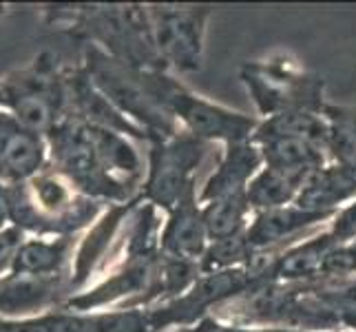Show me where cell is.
I'll return each instance as SVG.
<instances>
[{"instance_id":"5","label":"cell","mask_w":356,"mask_h":332,"mask_svg":"<svg viewBox=\"0 0 356 332\" xmlns=\"http://www.w3.org/2000/svg\"><path fill=\"white\" fill-rule=\"evenodd\" d=\"M208 18V7H153L151 31L157 56L179 73L200 71Z\"/></svg>"},{"instance_id":"20","label":"cell","mask_w":356,"mask_h":332,"mask_svg":"<svg viewBox=\"0 0 356 332\" xmlns=\"http://www.w3.org/2000/svg\"><path fill=\"white\" fill-rule=\"evenodd\" d=\"M341 332H352V330H341Z\"/></svg>"},{"instance_id":"3","label":"cell","mask_w":356,"mask_h":332,"mask_svg":"<svg viewBox=\"0 0 356 332\" xmlns=\"http://www.w3.org/2000/svg\"><path fill=\"white\" fill-rule=\"evenodd\" d=\"M213 153V144L179 131L173 138L157 140L151 155V177L146 184L149 200L170 213L191 189H197V171Z\"/></svg>"},{"instance_id":"8","label":"cell","mask_w":356,"mask_h":332,"mask_svg":"<svg viewBox=\"0 0 356 332\" xmlns=\"http://www.w3.org/2000/svg\"><path fill=\"white\" fill-rule=\"evenodd\" d=\"M261 168H264V155L254 142L248 140V142L226 144L222 157H219V164L208 175V180L197 193L200 204L204 206L215 200L228 198V195L243 193Z\"/></svg>"},{"instance_id":"1","label":"cell","mask_w":356,"mask_h":332,"mask_svg":"<svg viewBox=\"0 0 356 332\" xmlns=\"http://www.w3.org/2000/svg\"><path fill=\"white\" fill-rule=\"evenodd\" d=\"M239 78L252 97L259 120L290 111L323 113V106L327 104L323 78L303 69L299 60L288 54L245 63L239 69Z\"/></svg>"},{"instance_id":"7","label":"cell","mask_w":356,"mask_h":332,"mask_svg":"<svg viewBox=\"0 0 356 332\" xmlns=\"http://www.w3.org/2000/svg\"><path fill=\"white\" fill-rule=\"evenodd\" d=\"M159 244H162V253L168 257L202 264L211 239H208L206 232L197 189H191L168 213V221L162 230Z\"/></svg>"},{"instance_id":"16","label":"cell","mask_w":356,"mask_h":332,"mask_svg":"<svg viewBox=\"0 0 356 332\" xmlns=\"http://www.w3.org/2000/svg\"><path fill=\"white\" fill-rule=\"evenodd\" d=\"M330 277H356V239L348 244H339L325 257L323 279Z\"/></svg>"},{"instance_id":"6","label":"cell","mask_w":356,"mask_h":332,"mask_svg":"<svg viewBox=\"0 0 356 332\" xmlns=\"http://www.w3.org/2000/svg\"><path fill=\"white\" fill-rule=\"evenodd\" d=\"M337 213H314L290 204L284 208H273V211L252 213V219L245 228V239H248L254 255H275L288 246L297 244L301 235H312V232L330 226Z\"/></svg>"},{"instance_id":"10","label":"cell","mask_w":356,"mask_h":332,"mask_svg":"<svg viewBox=\"0 0 356 332\" xmlns=\"http://www.w3.org/2000/svg\"><path fill=\"white\" fill-rule=\"evenodd\" d=\"M264 155V166L284 171V173L308 180L314 171L330 164L327 153L308 140L301 138H270L257 144Z\"/></svg>"},{"instance_id":"17","label":"cell","mask_w":356,"mask_h":332,"mask_svg":"<svg viewBox=\"0 0 356 332\" xmlns=\"http://www.w3.org/2000/svg\"><path fill=\"white\" fill-rule=\"evenodd\" d=\"M330 230L339 244H348L356 239V200L348 206H343L341 211L330 221Z\"/></svg>"},{"instance_id":"19","label":"cell","mask_w":356,"mask_h":332,"mask_svg":"<svg viewBox=\"0 0 356 332\" xmlns=\"http://www.w3.org/2000/svg\"><path fill=\"white\" fill-rule=\"evenodd\" d=\"M248 332H303V330H292V328H248Z\"/></svg>"},{"instance_id":"2","label":"cell","mask_w":356,"mask_h":332,"mask_svg":"<svg viewBox=\"0 0 356 332\" xmlns=\"http://www.w3.org/2000/svg\"><path fill=\"white\" fill-rule=\"evenodd\" d=\"M153 89L162 104L173 113L184 131L204 142H248L259 127V118L245 116L241 111H232L222 104H215L206 97L193 93L186 84L157 71L151 76Z\"/></svg>"},{"instance_id":"13","label":"cell","mask_w":356,"mask_h":332,"mask_svg":"<svg viewBox=\"0 0 356 332\" xmlns=\"http://www.w3.org/2000/svg\"><path fill=\"white\" fill-rule=\"evenodd\" d=\"M202 215H204L208 239L217 242V239L235 237L248 228L252 219V208L248 202V195L243 191V193L228 195V198L222 200H215L211 204H204Z\"/></svg>"},{"instance_id":"11","label":"cell","mask_w":356,"mask_h":332,"mask_svg":"<svg viewBox=\"0 0 356 332\" xmlns=\"http://www.w3.org/2000/svg\"><path fill=\"white\" fill-rule=\"evenodd\" d=\"M270 138H301L308 140L325 151L327 146V122L323 113H312V111H290L275 118H266L252 133L250 142L259 144ZM327 153V151H325Z\"/></svg>"},{"instance_id":"15","label":"cell","mask_w":356,"mask_h":332,"mask_svg":"<svg viewBox=\"0 0 356 332\" xmlns=\"http://www.w3.org/2000/svg\"><path fill=\"white\" fill-rule=\"evenodd\" d=\"M257 255L245 239V230L235 237L211 242L206 248V255L200 264L202 273H219V270L232 268H252Z\"/></svg>"},{"instance_id":"14","label":"cell","mask_w":356,"mask_h":332,"mask_svg":"<svg viewBox=\"0 0 356 332\" xmlns=\"http://www.w3.org/2000/svg\"><path fill=\"white\" fill-rule=\"evenodd\" d=\"M323 118L327 122V159L356 168V109L325 104Z\"/></svg>"},{"instance_id":"4","label":"cell","mask_w":356,"mask_h":332,"mask_svg":"<svg viewBox=\"0 0 356 332\" xmlns=\"http://www.w3.org/2000/svg\"><path fill=\"white\" fill-rule=\"evenodd\" d=\"M257 281L259 273L254 268H232L219 270V273H202L195 284L179 294V297L166 301L151 317V330L177 328L186 330L211 315L217 306L232 301L248 292Z\"/></svg>"},{"instance_id":"9","label":"cell","mask_w":356,"mask_h":332,"mask_svg":"<svg viewBox=\"0 0 356 332\" xmlns=\"http://www.w3.org/2000/svg\"><path fill=\"white\" fill-rule=\"evenodd\" d=\"M356 200V168L325 164L305 180L297 198L299 208L314 213H339Z\"/></svg>"},{"instance_id":"12","label":"cell","mask_w":356,"mask_h":332,"mask_svg":"<svg viewBox=\"0 0 356 332\" xmlns=\"http://www.w3.org/2000/svg\"><path fill=\"white\" fill-rule=\"evenodd\" d=\"M303 184H305L303 180L292 177L284 173V171L264 166L248 184L245 195H248L252 213L273 211V208H284L297 202Z\"/></svg>"},{"instance_id":"18","label":"cell","mask_w":356,"mask_h":332,"mask_svg":"<svg viewBox=\"0 0 356 332\" xmlns=\"http://www.w3.org/2000/svg\"><path fill=\"white\" fill-rule=\"evenodd\" d=\"M177 332H248V328H241V326H235V324H226V322H222V319L208 315L195 326H191L186 330H177Z\"/></svg>"}]
</instances>
